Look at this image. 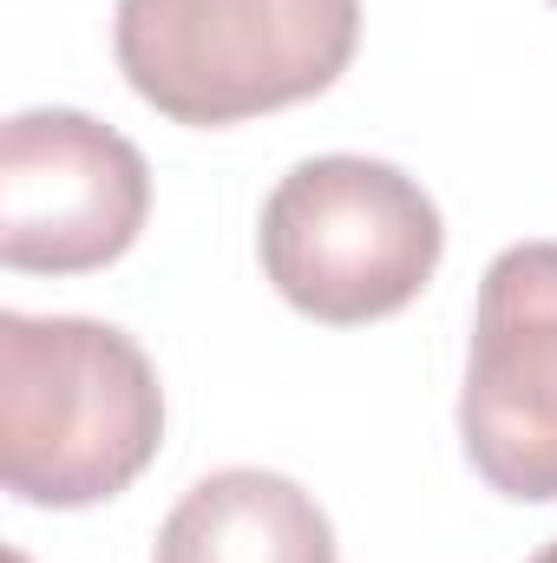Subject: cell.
<instances>
[{"mask_svg": "<svg viewBox=\"0 0 557 563\" xmlns=\"http://www.w3.org/2000/svg\"><path fill=\"white\" fill-rule=\"evenodd\" d=\"M164 439V394L132 334L79 314H0V485L79 511L125 492Z\"/></svg>", "mask_w": 557, "mask_h": 563, "instance_id": "cell-1", "label": "cell"}, {"mask_svg": "<svg viewBox=\"0 0 557 563\" xmlns=\"http://www.w3.org/2000/svg\"><path fill=\"white\" fill-rule=\"evenodd\" d=\"M361 46V0H119L112 53L171 125H243L328 92Z\"/></svg>", "mask_w": 557, "mask_h": 563, "instance_id": "cell-2", "label": "cell"}, {"mask_svg": "<svg viewBox=\"0 0 557 563\" xmlns=\"http://www.w3.org/2000/svg\"><path fill=\"white\" fill-rule=\"evenodd\" d=\"M263 269L288 308L354 328L401 314L439 269L433 197L381 157H308L263 203Z\"/></svg>", "mask_w": 557, "mask_h": 563, "instance_id": "cell-3", "label": "cell"}, {"mask_svg": "<svg viewBox=\"0 0 557 563\" xmlns=\"http://www.w3.org/2000/svg\"><path fill=\"white\" fill-rule=\"evenodd\" d=\"M151 217L139 144L86 112H20L0 132V263L86 276L119 263Z\"/></svg>", "mask_w": 557, "mask_h": 563, "instance_id": "cell-4", "label": "cell"}, {"mask_svg": "<svg viewBox=\"0 0 557 563\" xmlns=\"http://www.w3.org/2000/svg\"><path fill=\"white\" fill-rule=\"evenodd\" d=\"M459 439L499 498H557V243H518L479 282Z\"/></svg>", "mask_w": 557, "mask_h": 563, "instance_id": "cell-5", "label": "cell"}, {"mask_svg": "<svg viewBox=\"0 0 557 563\" xmlns=\"http://www.w3.org/2000/svg\"><path fill=\"white\" fill-rule=\"evenodd\" d=\"M151 563H335V531L295 478L230 465L177 498Z\"/></svg>", "mask_w": 557, "mask_h": 563, "instance_id": "cell-6", "label": "cell"}, {"mask_svg": "<svg viewBox=\"0 0 557 563\" xmlns=\"http://www.w3.org/2000/svg\"><path fill=\"white\" fill-rule=\"evenodd\" d=\"M532 563H557V544H545V551H538V558H532Z\"/></svg>", "mask_w": 557, "mask_h": 563, "instance_id": "cell-7", "label": "cell"}]
</instances>
